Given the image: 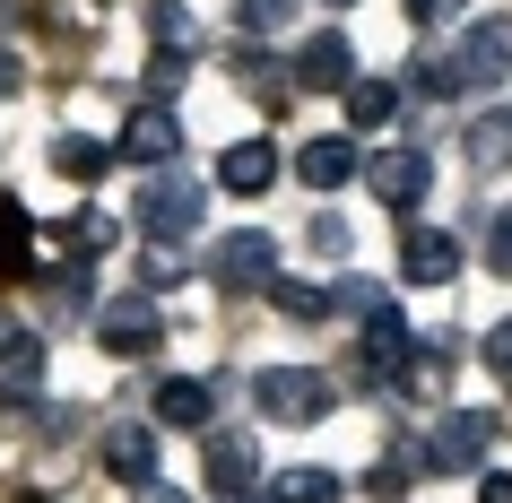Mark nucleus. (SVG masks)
<instances>
[{
	"instance_id": "bb28decb",
	"label": "nucleus",
	"mask_w": 512,
	"mask_h": 503,
	"mask_svg": "<svg viewBox=\"0 0 512 503\" xmlns=\"http://www.w3.org/2000/svg\"><path fill=\"white\" fill-rule=\"evenodd\" d=\"M486 269L512 278V209H495V226H486Z\"/></svg>"
},
{
	"instance_id": "7c9ffc66",
	"label": "nucleus",
	"mask_w": 512,
	"mask_h": 503,
	"mask_svg": "<svg viewBox=\"0 0 512 503\" xmlns=\"http://www.w3.org/2000/svg\"><path fill=\"white\" fill-rule=\"evenodd\" d=\"M486 365L512 382V321H495V330H486Z\"/></svg>"
},
{
	"instance_id": "393cba45",
	"label": "nucleus",
	"mask_w": 512,
	"mask_h": 503,
	"mask_svg": "<svg viewBox=\"0 0 512 503\" xmlns=\"http://www.w3.org/2000/svg\"><path fill=\"white\" fill-rule=\"evenodd\" d=\"M400 391H417V399H434V391H443V347H417V356H408Z\"/></svg>"
},
{
	"instance_id": "412c9836",
	"label": "nucleus",
	"mask_w": 512,
	"mask_h": 503,
	"mask_svg": "<svg viewBox=\"0 0 512 503\" xmlns=\"http://www.w3.org/2000/svg\"><path fill=\"white\" fill-rule=\"evenodd\" d=\"M270 304H278L287 321H322V313H330V287H313V278H278Z\"/></svg>"
},
{
	"instance_id": "2eb2a0df",
	"label": "nucleus",
	"mask_w": 512,
	"mask_h": 503,
	"mask_svg": "<svg viewBox=\"0 0 512 503\" xmlns=\"http://www.w3.org/2000/svg\"><path fill=\"white\" fill-rule=\"evenodd\" d=\"M270 503H348V477L304 460V469H278L270 477Z\"/></svg>"
},
{
	"instance_id": "b1692460",
	"label": "nucleus",
	"mask_w": 512,
	"mask_h": 503,
	"mask_svg": "<svg viewBox=\"0 0 512 503\" xmlns=\"http://www.w3.org/2000/svg\"><path fill=\"white\" fill-rule=\"evenodd\" d=\"M287 18H296V0H235V27L243 35H278Z\"/></svg>"
},
{
	"instance_id": "c756f323",
	"label": "nucleus",
	"mask_w": 512,
	"mask_h": 503,
	"mask_svg": "<svg viewBox=\"0 0 512 503\" xmlns=\"http://www.w3.org/2000/svg\"><path fill=\"white\" fill-rule=\"evenodd\" d=\"M408 18L417 27H452V18H469V0H408Z\"/></svg>"
},
{
	"instance_id": "5701e85b",
	"label": "nucleus",
	"mask_w": 512,
	"mask_h": 503,
	"mask_svg": "<svg viewBox=\"0 0 512 503\" xmlns=\"http://www.w3.org/2000/svg\"><path fill=\"white\" fill-rule=\"evenodd\" d=\"M35 261V243H27V209H18V200H0V278H9V269H27Z\"/></svg>"
},
{
	"instance_id": "4468645a",
	"label": "nucleus",
	"mask_w": 512,
	"mask_h": 503,
	"mask_svg": "<svg viewBox=\"0 0 512 503\" xmlns=\"http://www.w3.org/2000/svg\"><path fill=\"white\" fill-rule=\"evenodd\" d=\"M105 469L122 477V486H148V477H157V434H148V425H113L105 434Z\"/></svg>"
},
{
	"instance_id": "1a4fd4ad",
	"label": "nucleus",
	"mask_w": 512,
	"mask_h": 503,
	"mask_svg": "<svg viewBox=\"0 0 512 503\" xmlns=\"http://www.w3.org/2000/svg\"><path fill=\"white\" fill-rule=\"evenodd\" d=\"M400 278H408V287H443V278H460V235H452V226H408Z\"/></svg>"
},
{
	"instance_id": "4be33fe9",
	"label": "nucleus",
	"mask_w": 512,
	"mask_h": 503,
	"mask_svg": "<svg viewBox=\"0 0 512 503\" xmlns=\"http://www.w3.org/2000/svg\"><path fill=\"white\" fill-rule=\"evenodd\" d=\"M382 304H391V287H382V278H339V287H330V313H356V321H374Z\"/></svg>"
},
{
	"instance_id": "6e6552de",
	"label": "nucleus",
	"mask_w": 512,
	"mask_h": 503,
	"mask_svg": "<svg viewBox=\"0 0 512 503\" xmlns=\"http://www.w3.org/2000/svg\"><path fill=\"white\" fill-rule=\"evenodd\" d=\"M113 148H122L131 165H148V174H165V165L183 157V122H174L165 105H131V122H122V139H113Z\"/></svg>"
},
{
	"instance_id": "aec40b11",
	"label": "nucleus",
	"mask_w": 512,
	"mask_h": 503,
	"mask_svg": "<svg viewBox=\"0 0 512 503\" xmlns=\"http://www.w3.org/2000/svg\"><path fill=\"white\" fill-rule=\"evenodd\" d=\"M391 113H400V87H382V79H356L348 87V122H356V131H391Z\"/></svg>"
},
{
	"instance_id": "f704fd0d",
	"label": "nucleus",
	"mask_w": 512,
	"mask_h": 503,
	"mask_svg": "<svg viewBox=\"0 0 512 503\" xmlns=\"http://www.w3.org/2000/svg\"><path fill=\"white\" fill-rule=\"evenodd\" d=\"M322 9H348V0H322Z\"/></svg>"
},
{
	"instance_id": "f8f14e48",
	"label": "nucleus",
	"mask_w": 512,
	"mask_h": 503,
	"mask_svg": "<svg viewBox=\"0 0 512 503\" xmlns=\"http://www.w3.org/2000/svg\"><path fill=\"white\" fill-rule=\"evenodd\" d=\"M365 174V157H356V139H304L296 148V183L304 191H339Z\"/></svg>"
},
{
	"instance_id": "6ab92c4d",
	"label": "nucleus",
	"mask_w": 512,
	"mask_h": 503,
	"mask_svg": "<svg viewBox=\"0 0 512 503\" xmlns=\"http://www.w3.org/2000/svg\"><path fill=\"white\" fill-rule=\"evenodd\" d=\"M113 157H122V148H105V139H87V131H70V139L53 148V165L70 174V183H96V174H105Z\"/></svg>"
},
{
	"instance_id": "7ed1b4c3",
	"label": "nucleus",
	"mask_w": 512,
	"mask_h": 503,
	"mask_svg": "<svg viewBox=\"0 0 512 503\" xmlns=\"http://www.w3.org/2000/svg\"><path fill=\"white\" fill-rule=\"evenodd\" d=\"M200 209H209V191L191 183L183 165H165V174L139 183V235H157V243H183L200 226Z\"/></svg>"
},
{
	"instance_id": "ddd939ff",
	"label": "nucleus",
	"mask_w": 512,
	"mask_h": 503,
	"mask_svg": "<svg viewBox=\"0 0 512 503\" xmlns=\"http://www.w3.org/2000/svg\"><path fill=\"white\" fill-rule=\"evenodd\" d=\"M209 486L217 495H252V469H261V451H252V434H209Z\"/></svg>"
},
{
	"instance_id": "dca6fc26",
	"label": "nucleus",
	"mask_w": 512,
	"mask_h": 503,
	"mask_svg": "<svg viewBox=\"0 0 512 503\" xmlns=\"http://www.w3.org/2000/svg\"><path fill=\"white\" fill-rule=\"evenodd\" d=\"M0 391L9 399L44 391V339H35V330H9V347H0Z\"/></svg>"
},
{
	"instance_id": "9d476101",
	"label": "nucleus",
	"mask_w": 512,
	"mask_h": 503,
	"mask_svg": "<svg viewBox=\"0 0 512 503\" xmlns=\"http://www.w3.org/2000/svg\"><path fill=\"white\" fill-rule=\"evenodd\" d=\"M296 87H339V96L356 87V53H348V35H339V27L304 35V53H296Z\"/></svg>"
},
{
	"instance_id": "f257e3e1",
	"label": "nucleus",
	"mask_w": 512,
	"mask_h": 503,
	"mask_svg": "<svg viewBox=\"0 0 512 503\" xmlns=\"http://www.w3.org/2000/svg\"><path fill=\"white\" fill-rule=\"evenodd\" d=\"M252 399H261V417H278V425H313V417L339 408V382H330L322 365H270L252 382Z\"/></svg>"
},
{
	"instance_id": "c85d7f7f",
	"label": "nucleus",
	"mask_w": 512,
	"mask_h": 503,
	"mask_svg": "<svg viewBox=\"0 0 512 503\" xmlns=\"http://www.w3.org/2000/svg\"><path fill=\"white\" fill-rule=\"evenodd\" d=\"M304 235H313V252H322V261H348V226H339V217H313Z\"/></svg>"
},
{
	"instance_id": "423d86ee",
	"label": "nucleus",
	"mask_w": 512,
	"mask_h": 503,
	"mask_svg": "<svg viewBox=\"0 0 512 503\" xmlns=\"http://www.w3.org/2000/svg\"><path fill=\"white\" fill-rule=\"evenodd\" d=\"M96 339H105V356H157L165 347V313L148 304V295H113L105 313H96Z\"/></svg>"
},
{
	"instance_id": "cd10ccee",
	"label": "nucleus",
	"mask_w": 512,
	"mask_h": 503,
	"mask_svg": "<svg viewBox=\"0 0 512 503\" xmlns=\"http://www.w3.org/2000/svg\"><path fill=\"white\" fill-rule=\"evenodd\" d=\"M70 243H79V252H105V243H113V217L79 209V217H70Z\"/></svg>"
},
{
	"instance_id": "f3484780",
	"label": "nucleus",
	"mask_w": 512,
	"mask_h": 503,
	"mask_svg": "<svg viewBox=\"0 0 512 503\" xmlns=\"http://www.w3.org/2000/svg\"><path fill=\"white\" fill-rule=\"evenodd\" d=\"M460 157H469V165H512V105L478 113V122L460 131Z\"/></svg>"
},
{
	"instance_id": "f03ea898",
	"label": "nucleus",
	"mask_w": 512,
	"mask_h": 503,
	"mask_svg": "<svg viewBox=\"0 0 512 503\" xmlns=\"http://www.w3.org/2000/svg\"><path fill=\"white\" fill-rule=\"evenodd\" d=\"M452 87H504L512 79V18H460V44L443 53Z\"/></svg>"
},
{
	"instance_id": "a878e982",
	"label": "nucleus",
	"mask_w": 512,
	"mask_h": 503,
	"mask_svg": "<svg viewBox=\"0 0 512 503\" xmlns=\"http://www.w3.org/2000/svg\"><path fill=\"white\" fill-rule=\"evenodd\" d=\"M148 35H157V44H183V35H191V9H183V0H157V9H148Z\"/></svg>"
},
{
	"instance_id": "a211bd4d",
	"label": "nucleus",
	"mask_w": 512,
	"mask_h": 503,
	"mask_svg": "<svg viewBox=\"0 0 512 503\" xmlns=\"http://www.w3.org/2000/svg\"><path fill=\"white\" fill-rule=\"evenodd\" d=\"M157 425H209V382L165 373V382H157Z\"/></svg>"
},
{
	"instance_id": "72a5a7b5",
	"label": "nucleus",
	"mask_w": 512,
	"mask_h": 503,
	"mask_svg": "<svg viewBox=\"0 0 512 503\" xmlns=\"http://www.w3.org/2000/svg\"><path fill=\"white\" fill-rule=\"evenodd\" d=\"M226 503H261V495H226Z\"/></svg>"
},
{
	"instance_id": "20e7f679",
	"label": "nucleus",
	"mask_w": 512,
	"mask_h": 503,
	"mask_svg": "<svg viewBox=\"0 0 512 503\" xmlns=\"http://www.w3.org/2000/svg\"><path fill=\"white\" fill-rule=\"evenodd\" d=\"M486 451H495V408H452L426 434V469H478Z\"/></svg>"
},
{
	"instance_id": "39448f33",
	"label": "nucleus",
	"mask_w": 512,
	"mask_h": 503,
	"mask_svg": "<svg viewBox=\"0 0 512 503\" xmlns=\"http://www.w3.org/2000/svg\"><path fill=\"white\" fill-rule=\"evenodd\" d=\"M217 287L226 295H270L278 287V243L261 226H243V235L217 243Z\"/></svg>"
},
{
	"instance_id": "2f4dec72",
	"label": "nucleus",
	"mask_w": 512,
	"mask_h": 503,
	"mask_svg": "<svg viewBox=\"0 0 512 503\" xmlns=\"http://www.w3.org/2000/svg\"><path fill=\"white\" fill-rule=\"evenodd\" d=\"M18 87H27V61H18V53H0V105H9Z\"/></svg>"
},
{
	"instance_id": "0eeeda50",
	"label": "nucleus",
	"mask_w": 512,
	"mask_h": 503,
	"mask_svg": "<svg viewBox=\"0 0 512 503\" xmlns=\"http://www.w3.org/2000/svg\"><path fill=\"white\" fill-rule=\"evenodd\" d=\"M365 183H374L382 209H417L434 191V157L426 148H382V157H365Z\"/></svg>"
},
{
	"instance_id": "473e14b6",
	"label": "nucleus",
	"mask_w": 512,
	"mask_h": 503,
	"mask_svg": "<svg viewBox=\"0 0 512 503\" xmlns=\"http://www.w3.org/2000/svg\"><path fill=\"white\" fill-rule=\"evenodd\" d=\"M478 503H512V477H486V495Z\"/></svg>"
},
{
	"instance_id": "c9c22d12",
	"label": "nucleus",
	"mask_w": 512,
	"mask_h": 503,
	"mask_svg": "<svg viewBox=\"0 0 512 503\" xmlns=\"http://www.w3.org/2000/svg\"><path fill=\"white\" fill-rule=\"evenodd\" d=\"M27 503H44V495H27Z\"/></svg>"
},
{
	"instance_id": "9b49d317",
	"label": "nucleus",
	"mask_w": 512,
	"mask_h": 503,
	"mask_svg": "<svg viewBox=\"0 0 512 503\" xmlns=\"http://www.w3.org/2000/svg\"><path fill=\"white\" fill-rule=\"evenodd\" d=\"M278 174H287V165H278V148H270V139H235V148L217 157V183L235 191V200H261V191H270Z\"/></svg>"
}]
</instances>
